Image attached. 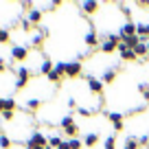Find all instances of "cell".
Here are the masks:
<instances>
[{
	"instance_id": "obj_15",
	"label": "cell",
	"mask_w": 149,
	"mask_h": 149,
	"mask_svg": "<svg viewBox=\"0 0 149 149\" xmlns=\"http://www.w3.org/2000/svg\"><path fill=\"white\" fill-rule=\"evenodd\" d=\"M40 72H42V74H46V77H48V74L53 72V61L44 59V61H42V66H40Z\"/></svg>"
},
{
	"instance_id": "obj_9",
	"label": "cell",
	"mask_w": 149,
	"mask_h": 149,
	"mask_svg": "<svg viewBox=\"0 0 149 149\" xmlns=\"http://www.w3.org/2000/svg\"><path fill=\"white\" fill-rule=\"evenodd\" d=\"M121 59L123 61H136V59H138V55H136L132 48H123V51H121Z\"/></svg>"
},
{
	"instance_id": "obj_20",
	"label": "cell",
	"mask_w": 149,
	"mask_h": 149,
	"mask_svg": "<svg viewBox=\"0 0 149 149\" xmlns=\"http://www.w3.org/2000/svg\"><path fill=\"white\" fill-rule=\"evenodd\" d=\"M99 143V136L97 134H88V136H86V147H94V145H97Z\"/></svg>"
},
{
	"instance_id": "obj_26",
	"label": "cell",
	"mask_w": 149,
	"mask_h": 149,
	"mask_svg": "<svg viewBox=\"0 0 149 149\" xmlns=\"http://www.w3.org/2000/svg\"><path fill=\"white\" fill-rule=\"evenodd\" d=\"M79 114L88 118V116H92V114H94V110H90V107H79Z\"/></svg>"
},
{
	"instance_id": "obj_38",
	"label": "cell",
	"mask_w": 149,
	"mask_h": 149,
	"mask_svg": "<svg viewBox=\"0 0 149 149\" xmlns=\"http://www.w3.org/2000/svg\"><path fill=\"white\" fill-rule=\"evenodd\" d=\"M147 140H149V136H147Z\"/></svg>"
},
{
	"instance_id": "obj_7",
	"label": "cell",
	"mask_w": 149,
	"mask_h": 149,
	"mask_svg": "<svg viewBox=\"0 0 149 149\" xmlns=\"http://www.w3.org/2000/svg\"><path fill=\"white\" fill-rule=\"evenodd\" d=\"M81 11H84L86 15H94L99 11V2H94V0H88V2H81Z\"/></svg>"
},
{
	"instance_id": "obj_30",
	"label": "cell",
	"mask_w": 149,
	"mask_h": 149,
	"mask_svg": "<svg viewBox=\"0 0 149 149\" xmlns=\"http://www.w3.org/2000/svg\"><path fill=\"white\" fill-rule=\"evenodd\" d=\"M2 118H5V121H13V112L5 110V112H2Z\"/></svg>"
},
{
	"instance_id": "obj_17",
	"label": "cell",
	"mask_w": 149,
	"mask_h": 149,
	"mask_svg": "<svg viewBox=\"0 0 149 149\" xmlns=\"http://www.w3.org/2000/svg\"><path fill=\"white\" fill-rule=\"evenodd\" d=\"M99 48H101L103 53H114V51H116L118 46H116V44H112V42H107V40H105V42H103V44H101Z\"/></svg>"
},
{
	"instance_id": "obj_19",
	"label": "cell",
	"mask_w": 149,
	"mask_h": 149,
	"mask_svg": "<svg viewBox=\"0 0 149 149\" xmlns=\"http://www.w3.org/2000/svg\"><path fill=\"white\" fill-rule=\"evenodd\" d=\"M103 149H116V136H107L103 143Z\"/></svg>"
},
{
	"instance_id": "obj_6",
	"label": "cell",
	"mask_w": 149,
	"mask_h": 149,
	"mask_svg": "<svg viewBox=\"0 0 149 149\" xmlns=\"http://www.w3.org/2000/svg\"><path fill=\"white\" fill-rule=\"evenodd\" d=\"M107 118L112 121V127H114V132H123V116L118 114V112H112V114H107Z\"/></svg>"
},
{
	"instance_id": "obj_35",
	"label": "cell",
	"mask_w": 149,
	"mask_h": 149,
	"mask_svg": "<svg viewBox=\"0 0 149 149\" xmlns=\"http://www.w3.org/2000/svg\"><path fill=\"white\" fill-rule=\"evenodd\" d=\"M26 149H46V147H33V145H26Z\"/></svg>"
},
{
	"instance_id": "obj_29",
	"label": "cell",
	"mask_w": 149,
	"mask_h": 149,
	"mask_svg": "<svg viewBox=\"0 0 149 149\" xmlns=\"http://www.w3.org/2000/svg\"><path fill=\"white\" fill-rule=\"evenodd\" d=\"M70 123H74V121H72V116L68 114V116H64V118H61V123H59V125H61V127H66V125H70Z\"/></svg>"
},
{
	"instance_id": "obj_1",
	"label": "cell",
	"mask_w": 149,
	"mask_h": 149,
	"mask_svg": "<svg viewBox=\"0 0 149 149\" xmlns=\"http://www.w3.org/2000/svg\"><path fill=\"white\" fill-rule=\"evenodd\" d=\"M29 77H31V70L29 68H18V81H15V90H22L24 86L29 84Z\"/></svg>"
},
{
	"instance_id": "obj_34",
	"label": "cell",
	"mask_w": 149,
	"mask_h": 149,
	"mask_svg": "<svg viewBox=\"0 0 149 149\" xmlns=\"http://www.w3.org/2000/svg\"><path fill=\"white\" fill-rule=\"evenodd\" d=\"M5 68H7V66H5V59H0V72H2Z\"/></svg>"
},
{
	"instance_id": "obj_4",
	"label": "cell",
	"mask_w": 149,
	"mask_h": 149,
	"mask_svg": "<svg viewBox=\"0 0 149 149\" xmlns=\"http://www.w3.org/2000/svg\"><path fill=\"white\" fill-rule=\"evenodd\" d=\"M29 145H33V147H48V140L44 134H40V132H35V134L29 138Z\"/></svg>"
},
{
	"instance_id": "obj_12",
	"label": "cell",
	"mask_w": 149,
	"mask_h": 149,
	"mask_svg": "<svg viewBox=\"0 0 149 149\" xmlns=\"http://www.w3.org/2000/svg\"><path fill=\"white\" fill-rule=\"evenodd\" d=\"M29 22H31V24H37V22H40V20H42V11H40V9H31V11H29Z\"/></svg>"
},
{
	"instance_id": "obj_21",
	"label": "cell",
	"mask_w": 149,
	"mask_h": 149,
	"mask_svg": "<svg viewBox=\"0 0 149 149\" xmlns=\"http://www.w3.org/2000/svg\"><path fill=\"white\" fill-rule=\"evenodd\" d=\"M40 105H42V101H40V99H29V101H26V110H37V107H40Z\"/></svg>"
},
{
	"instance_id": "obj_2",
	"label": "cell",
	"mask_w": 149,
	"mask_h": 149,
	"mask_svg": "<svg viewBox=\"0 0 149 149\" xmlns=\"http://www.w3.org/2000/svg\"><path fill=\"white\" fill-rule=\"evenodd\" d=\"M66 74H68L70 79L79 77L81 74V61H68V64H66Z\"/></svg>"
},
{
	"instance_id": "obj_36",
	"label": "cell",
	"mask_w": 149,
	"mask_h": 149,
	"mask_svg": "<svg viewBox=\"0 0 149 149\" xmlns=\"http://www.w3.org/2000/svg\"><path fill=\"white\" fill-rule=\"evenodd\" d=\"M147 53H149V42H147Z\"/></svg>"
},
{
	"instance_id": "obj_5",
	"label": "cell",
	"mask_w": 149,
	"mask_h": 149,
	"mask_svg": "<svg viewBox=\"0 0 149 149\" xmlns=\"http://www.w3.org/2000/svg\"><path fill=\"white\" fill-rule=\"evenodd\" d=\"M11 57H13L15 61H24V59L29 57L26 46H13V48H11Z\"/></svg>"
},
{
	"instance_id": "obj_16",
	"label": "cell",
	"mask_w": 149,
	"mask_h": 149,
	"mask_svg": "<svg viewBox=\"0 0 149 149\" xmlns=\"http://www.w3.org/2000/svg\"><path fill=\"white\" fill-rule=\"evenodd\" d=\"M138 138H136V136H130V138H127L125 140V147H123V149H138Z\"/></svg>"
},
{
	"instance_id": "obj_28",
	"label": "cell",
	"mask_w": 149,
	"mask_h": 149,
	"mask_svg": "<svg viewBox=\"0 0 149 149\" xmlns=\"http://www.w3.org/2000/svg\"><path fill=\"white\" fill-rule=\"evenodd\" d=\"M13 107H15V101H13V99H5V110L13 112Z\"/></svg>"
},
{
	"instance_id": "obj_3",
	"label": "cell",
	"mask_w": 149,
	"mask_h": 149,
	"mask_svg": "<svg viewBox=\"0 0 149 149\" xmlns=\"http://www.w3.org/2000/svg\"><path fill=\"white\" fill-rule=\"evenodd\" d=\"M88 88L92 94H103V81L97 77H88Z\"/></svg>"
},
{
	"instance_id": "obj_13",
	"label": "cell",
	"mask_w": 149,
	"mask_h": 149,
	"mask_svg": "<svg viewBox=\"0 0 149 149\" xmlns=\"http://www.w3.org/2000/svg\"><path fill=\"white\" fill-rule=\"evenodd\" d=\"M136 33H138L140 40H147L149 37V24H136Z\"/></svg>"
},
{
	"instance_id": "obj_10",
	"label": "cell",
	"mask_w": 149,
	"mask_h": 149,
	"mask_svg": "<svg viewBox=\"0 0 149 149\" xmlns=\"http://www.w3.org/2000/svg\"><path fill=\"white\" fill-rule=\"evenodd\" d=\"M86 46H90V48L99 46V37H97V33H94V31L86 33Z\"/></svg>"
},
{
	"instance_id": "obj_22",
	"label": "cell",
	"mask_w": 149,
	"mask_h": 149,
	"mask_svg": "<svg viewBox=\"0 0 149 149\" xmlns=\"http://www.w3.org/2000/svg\"><path fill=\"white\" fill-rule=\"evenodd\" d=\"M134 53H136V55H138V57H143V55H147V44H145V42H140V44H138V46H136V48H134Z\"/></svg>"
},
{
	"instance_id": "obj_18",
	"label": "cell",
	"mask_w": 149,
	"mask_h": 149,
	"mask_svg": "<svg viewBox=\"0 0 149 149\" xmlns=\"http://www.w3.org/2000/svg\"><path fill=\"white\" fill-rule=\"evenodd\" d=\"M61 77H64V74H61L59 70H55V68H53V72L48 74V81H51V84H59V81H61Z\"/></svg>"
},
{
	"instance_id": "obj_37",
	"label": "cell",
	"mask_w": 149,
	"mask_h": 149,
	"mask_svg": "<svg viewBox=\"0 0 149 149\" xmlns=\"http://www.w3.org/2000/svg\"><path fill=\"white\" fill-rule=\"evenodd\" d=\"M46 149H53V147H51V145H48V147H46Z\"/></svg>"
},
{
	"instance_id": "obj_31",
	"label": "cell",
	"mask_w": 149,
	"mask_h": 149,
	"mask_svg": "<svg viewBox=\"0 0 149 149\" xmlns=\"http://www.w3.org/2000/svg\"><path fill=\"white\" fill-rule=\"evenodd\" d=\"M22 29L24 31H31V22H29V20H22Z\"/></svg>"
},
{
	"instance_id": "obj_25",
	"label": "cell",
	"mask_w": 149,
	"mask_h": 149,
	"mask_svg": "<svg viewBox=\"0 0 149 149\" xmlns=\"http://www.w3.org/2000/svg\"><path fill=\"white\" fill-rule=\"evenodd\" d=\"M11 147V140H9V136H0V149H9Z\"/></svg>"
},
{
	"instance_id": "obj_8",
	"label": "cell",
	"mask_w": 149,
	"mask_h": 149,
	"mask_svg": "<svg viewBox=\"0 0 149 149\" xmlns=\"http://www.w3.org/2000/svg\"><path fill=\"white\" fill-rule=\"evenodd\" d=\"M132 35H138V33H136V24L134 22H125L121 26V40L123 37H132Z\"/></svg>"
},
{
	"instance_id": "obj_24",
	"label": "cell",
	"mask_w": 149,
	"mask_h": 149,
	"mask_svg": "<svg viewBox=\"0 0 149 149\" xmlns=\"http://www.w3.org/2000/svg\"><path fill=\"white\" fill-rule=\"evenodd\" d=\"M68 145H70V149H81L84 147V143H81L79 138H68Z\"/></svg>"
},
{
	"instance_id": "obj_32",
	"label": "cell",
	"mask_w": 149,
	"mask_h": 149,
	"mask_svg": "<svg viewBox=\"0 0 149 149\" xmlns=\"http://www.w3.org/2000/svg\"><path fill=\"white\" fill-rule=\"evenodd\" d=\"M57 149H70V145H68V140H64V143H61V145H59V147H57Z\"/></svg>"
},
{
	"instance_id": "obj_14",
	"label": "cell",
	"mask_w": 149,
	"mask_h": 149,
	"mask_svg": "<svg viewBox=\"0 0 149 149\" xmlns=\"http://www.w3.org/2000/svg\"><path fill=\"white\" fill-rule=\"evenodd\" d=\"M61 130H64V134H68L70 138H74V136L79 134V127L74 125V123H70V125H66V127H61Z\"/></svg>"
},
{
	"instance_id": "obj_11",
	"label": "cell",
	"mask_w": 149,
	"mask_h": 149,
	"mask_svg": "<svg viewBox=\"0 0 149 149\" xmlns=\"http://www.w3.org/2000/svg\"><path fill=\"white\" fill-rule=\"evenodd\" d=\"M116 72H118V68H112V70H105V72H103V84H112V81L116 79Z\"/></svg>"
},
{
	"instance_id": "obj_33",
	"label": "cell",
	"mask_w": 149,
	"mask_h": 149,
	"mask_svg": "<svg viewBox=\"0 0 149 149\" xmlns=\"http://www.w3.org/2000/svg\"><path fill=\"white\" fill-rule=\"evenodd\" d=\"M2 112H5V99L0 97V114H2Z\"/></svg>"
},
{
	"instance_id": "obj_23",
	"label": "cell",
	"mask_w": 149,
	"mask_h": 149,
	"mask_svg": "<svg viewBox=\"0 0 149 149\" xmlns=\"http://www.w3.org/2000/svg\"><path fill=\"white\" fill-rule=\"evenodd\" d=\"M61 143H64V140H61L59 136H51V138H48V145H51L53 149H57V147H59Z\"/></svg>"
},
{
	"instance_id": "obj_27",
	"label": "cell",
	"mask_w": 149,
	"mask_h": 149,
	"mask_svg": "<svg viewBox=\"0 0 149 149\" xmlns=\"http://www.w3.org/2000/svg\"><path fill=\"white\" fill-rule=\"evenodd\" d=\"M0 42H9V31L0 26Z\"/></svg>"
}]
</instances>
